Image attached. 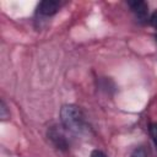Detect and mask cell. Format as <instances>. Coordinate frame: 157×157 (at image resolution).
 Here are the masks:
<instances>
[{"label": "cell", "instance_id": "obj_7", "mask_svg": "<svg viewBox=\"0 0 157 157\" xmlns=\"http://www.w3.org/2000/svg\"><path fill=\"white\" fill-rule=\"evenodd\" d=\"M151 25H152L155 28H157V11H155V12L152 13V16H151Z\"/></svg>", "mask_w": 157, "mask_h": 157}, {"label": "cell", "instance_id": "obj_5", "mask_svg": "<svg viewBox=\"0 0 157 157\" xmlns=\"http://www.w3.org/2000/svg\"><path fill=\"white\" fill-rule=\"evenodd\" d=\"M0 115H1L2 119H6L7 115H9L7 109H6V105H5V103H4L2 101H1V105H0Z\"/></svg>", "mask_w": 157, "mask_h": 157}, {"label": "cell", "instance_id": "obj_4", "mask_svg": "<svg viewBox=\"0 0 157 157\" xmlns=\"http://www.w3.org/2000/svg\"><path fill=\"white\" fill-rule=\"evenodd\" d=\"M150 134H151V137H152L155 146L157 148V123H153L150 125Z\"/></svg>", "mask_w": 157, "mask_h": 157}, {"label": "cell", "instance_id": "obj_6", "mask_svg": "<svg viewBox=\"0 0 157 157\" xmlns=\"http://www.w3.org/2000/svg\"><path fill=\"white\" fill-rule=\"evenodd\" d=\"M130 157H146V153H145L144 148H136V150L131 153Z\"/></svg>", "mask_w": 157, "mask_h": 157}, {"label": "cell", "instance_id": "obj_1", "mask_svg": "<svg viewBox=\"0 0 157 157\" xmlns=\"http://www.w3.org/2000/svg\"><path fill=\"white\" fill-rule=\"evenodd\" d=\"M61 121L64 126L72 132H81L83 130V117L81 110L75 105H65L61 109Z\"/></svg>", "mask_w": 157, "mask_h": 157}, {"label": "cell", "instance_id": "obj_8", "mask_svg": "<svg viewBox=\"0 0 157 157\" xmlns=\"http://www.w3.org/2000/svg\"><path fill=\"white\" fill-rule=\"evenodd\" d=\"M91 157H107L102 151H98V150H94L92 153H91Z\"/></svg>", "mask_w": 157, "mask_h": 157}, {"label": "cell", "instance_id": "obj_2", "mask_svg": "<svg viewBox=\"0 0 157 157\" xmlns=\"http://www.w3.org/2000/svg\"><path fill=\"white\" fill-rule=\"evenodd\" d=\"M128 4H129L131 11L135 13V16H136L137 18H140L141 21H142V20H146L148 7H147V4H146L145 1L135 0V1H129Z\"/></svg>", "mask_w": 157, "mask_h": 157}, {"label": "cell", "instance_id": "obj_3", "mask_svg": "<svg viewBox=\"0 0 157 157\" xmlns=\"http://www.w3.org/2000/svg\"><path fill=\"white\" fill-rule=\"evenodd\" d=\"M59 7H60V2L59 1L47 0V1H42L38 5V11L44 16H52L59 10Z\"/></svg>", "mask_w": 157, "mask_h": 157}]
</instances>
